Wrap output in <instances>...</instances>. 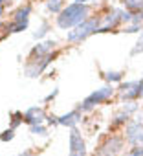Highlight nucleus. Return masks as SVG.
Instances as JSON below:
<instances>
[{
    "instance_id": "nucleus-1",
    "label": "nucleus",
    "mask_w": 143,
    "mask_h": 156,
    "mask_svg": "<svg viewBox=\"0 0 143 156\" xmlns=\"http://www.w3.org/2000/svg\"><path fill=\"white\" fill-rule=\"evenodd\" d=\"M88 13H90V8H88L86 4H77V2H75V4H70V6H66V8L59 13V17H57V26H59L61 30L77 28L81 22L86 20Z\"/></svg>"
},
{
    "instance_id": "nucleus-2",
    "label": "nucleus",
    "mask_w": 143,
    "mask_h": 156,
    "mask_svg": "<svg viewBox=\"0 0 143 156\" xmlns=\"http://www.w3.org/2000/svg\"><path fill=\"white\" fill-rule=\"evenodd\" d=\"M101 28V20L99 19H86L85 22H81L77 28H74L68 33V42H81L86 37H90L92 33H97Z\"/></svg>"
},
{
    "instance_id": "nucleus-3",
    "label": "nucleus",
    "mask_w": 143,
    "mask_h": 156,
    "mask_svg": "<svg viewBox=\"0 0 143 156\" xmlns=\"http://www.w3.org/2000/svg\"><path fill=\"white\" fill-rule=\"evenodd\" d=\"M114 96V88L112 87H103V88H99V90H96V92H92L81 105H79V110L81 112H90L92 108H96L97 105H101V103H105V101H108L110 98Z\"/></svg>"
},
{
    "instance_id": "nucleus-4",
    "label": "nucleus",
    "mask_w": 143,
    "mask_h": 156,
    "mask_svg": "<svg viewBox=\"0 0 143 156\" xmlns=\"http://www.w3.org/2000/svg\"><path fill=\"white\" fill-rule=\"evenodd\" d=\"M117 94L123 101H136V99L143 98V79L121 83L117 88Z\"/></svg>"
},
{
    "instance_id": "nucleus-5",
    "label": "nucleus",
    "mask_w": 143,
    "mask_h": 156,
    "mask_svg": "<svg viewBox=\"0 0 143 156\" xmlns=\"http://www.w3.org/2000/svg\"><path fill=\"white\" fill-rule=\"evenodd\" d=\"M125 140L132 147H143V119H132L125 127Z\"/></svg>"
},
{
    "instance_id": "nucleus-6",
    "label": "nucleus",
    "mask_w": 143,
    "mask_h": 156,
    "mask_svg": "<svg viewBox=\"0 0 143 156\" xmlns=\"http://www.w3.org/2000/svg\"><path fill=\"white\" fill-rule=\"evenodd\" d=\"M123 143H125V140L121 136H110L99 147L97 156H117L121 152V149H123Z\"/></svg>"
},
{
    "instance_id": "nucleus-7",
    "label": "nucleus",
    "mask_w": 143,
    "mask_h": 156,
    "mask_svg": "<svg viewBox=\"0 0 143 156\" xmlns=\"http://www.w3.org/2000/svg\"><path fill=\"white\" fill-rule=\"evenodd\" d=\"M70 156H86V143L77 129L70 132Z\"/></svg>"
},
{
    "instance_id": "nucleus-8",
    "label": "nucleus",
    "mask_w": 143,
    "mask_h": 156,
    "mask_svg": "<svg viewBox=\"0 0 143 156\" xmlns=\"http://www.w3.org/2000/svg\"><path fill=\"white\" fill-rule=\"evenodd\" d=\"M46 119H48V116H46V112H44L40 107H31V108H28L26 114H24V121H26L30 127H33V125H44Z\"/></svg>"
},
{
    "instance_id": "nucleus-9",
    "label": "nucleus",
    "mask_w": 143,
    "mask_h": 156,
    "mask_svg": "<svg viewBox=\"0 0 143 156\" xmlns=\"http://www.w3.org/2000/svg\"><path fill=\"white\" fill-rule=\"evenodd\" d=\"M121 13H123V9H112L108 15H105V19L101 20V28H99L97 33H103V31L114 28L116 24H119L121 22Z\"/></svg>"
},
{
    "instance_id": "nucleus-10",
    "label": "nucleus",
    "mask_w": 143,
    "mask_h": 156,
    "mask_svg": "<svg viewBox=\"0 0 143 156\" xmlns=\"http://www.w3.org/2000/svg\"><path fill=\"white\" fill-rule=\"evenodd\" d=\"M81 121V110L75 108V110H70L68 114L64 116H59V125L62 127H68V129H75V125Z\"/></svg>"
},
{
    "instance_id": "nucleus-11",
    "label": "nucleus",
    "mask_w": 143,
    "mask_h": 156,
    "mask_svg": "<svg viewBox=\"0 0 143 156\" xmlns=\"http://www.w3.org/2000/svg\"><path fill=\"white\" fill-rule=\"evenodd\" d=\"M53 46H55V42L53 41H46V42H42V44H37L35 48H33V51H31V55H33V59L37 57V59H42V57H48L50 53H51V50H53Z\"/></svg>"
},
{
    "instance_id": "nucleus-12",
    "label": "nucleus",
    "mask_w": 143,
    "mask_h": 156,
    "mask_svg": "<svg viewBox=\"0 0 143 156\" xmlns=\"http://www.w3.org/2000/svg\"><path fill=\"white\" fill-rule=\"evenodd\" d=\"M30 15H31V6H22V8H19L13 13V22H17V24H28Z\"/></svg>"
},
{
    "instance_id": "nucleus-13",
    "label": "nucleus",
    "mask_w": 143,
    "mask_h": 156,
    "mask_svg": "<svg viewBox=\"0 0 143 156\" xmlns=\"http://www.w3.org/2000/svg\"><path fill=\"white\" fill-rule=\"evenodd\" d=\"M121 4L130 13H143V0H121Z\"/></svg>"
},
{
    "instance_id": "nucleus-14",
    "label": "nucleus",
    "mask_w": 143,
    "mask_h": 156,
    "mask_svg": "<svg viewBox=\"0 0 143 156\" xmlns=\"http://www.w3.org/2000/svg\"><path fill=\"white\" fill-rule=\"evenodd\" d=\"M141 30V17L139 15H134V19L125 26V31L127 33H136V31H139Z\"/></svg>"
},
{
    "instance_id": "nucleus-15",
    "label": "nucleus",
    "mask_w": 143,
    "mask_h": 156,
    "mask_svg": "<svg viewBox=\"0 0 143 156\" xmlns=\"http://www.w3.org/2000/svg\"><path fill=\"white\" fill-rule=\"evenodd\" d=\"M46 8H48V11H51V13H61L62 9V0H48L46 2Z\"/></svg>"
},
{
    "instance_id": "nucleus-16",
    "label": "nucleus",
    "mask_w": 143,
    "mask_h": 156,
    "mask_svg": "<svg viewBox=\"0 0 143 156\" xmlns=\"http://www.w3.org/2000/svg\"><path fill=\"white\" fill-rule=\"evenodd\" d=\"M138 103L136 101H125V105H123V108H121V112H125L127 116H132L134 112H138Z\"/></svg>"
},
{
    "instance_id": "nucleus-17",
    "label": "nucleus",
    "mask_w": 143,
    "mask_h": 156,
    "mask_svg": "<svg viewBox=\"0 0 143 156\" xmlns=\"http://www.w3.org/2000/svg\"><path fill=\"white\" fill-rule=\"evenodd\" d=\"M128 118H130V116H127L125 112H119V114H116V116H114V119H112V127H119V125H125V123H128Z\"/></svg>"
},
{
    "instance_id": "nucleus-18",
    "label": "nucleus",
    "mask_w": 143,
    "mask_h": 156,
    "mask_svg": "<svg viewBox=\"0 0 143 156\" xmlns=\"http://www.w3.org/2000/svg\"><path fill=\"white\" fill-rule=\"evenodd\" d=\"M123 77V72H105V79L108 83H119Z\"/></svg>"
},
{
    "instance_id": "nucleus-19",
    "label": "nucleus",
    "mask_w": 143,
    "mask_h": 156,
    "mask_svg": "<svg viewBox=\"0 0 143 156\" xmlns=\"http://www.w3.org/2000/svg\"><path fill=\"white\" fill-rule=\"evenodd\" d=\"M26 28H28V24H17V22H11V24L6 26V31H8V33H17V31L26 30Z\"/></svg>"
},
{
    "instance_id": "nucleus-20",
    "label": "nucleus",
    "mask_w": 143,
    "mask_h": 156,
    "mask_svg": "<svg viewBox=\"0 0 143 156\" xmlns=\"http://www.w3.org/2000/svg\"><path fill=\"white\" fill-rule=\"evenodd\" d=\"M22 121H24V114L22 112H13L11 114V129H17Z\"/></svg>"
},
{
    "instance_id": "nucleus-21",
    "label": "nucleus",
    "mask_w": 143,
    "mask_h": 156,
    "mask_svg": "<svg viewBox=\"0 0 143 156\" xmlns=\"http://www.w3.org/2000/svg\"><path fill=\"white\" fill-rule=\"evenodd\" d=\"M138 53H143V31H141V35H139L138 42L134 44V48L130 50V55H138Z\"/></svg>"
},
{
    "instance_id": "nucleus-22",
    "label": "nucleus",
    "mask_w": 143,
    "mask_h": 156,
    "mask_svg": "<svg viewBox=\"0 0 143 156\" xmlns=\"http://www.w3.org/2000/svg\"><path fill=\"white\" fill-rule=\"evenodd\" d=\"M30 132L31 134H39V136H46L48 129H46V125H33V127H30Z\"/></svg>"
},
{
    "instance_id": "nucleus-23",
    "label": "nucleus",
    "mask_w": 143,
    "mask_h": 156,
    "mask_svg": "<svg viewBox=\"0 0 143 156\" xmlns=\"http://www.w3.org/2000/svg\"><path fill=\"white\" fill-rule=\"evenodd\" d=\"M15 138V129H8L0 134V141H11Z\"/></svg>"
},
{
    "instance_id": "nucleus-24",
    "label": "nucleus",
    "mask_w": 143,
    "mask_h": 156,
    "mask_svg": "<svg viewBox=\"0 0 143 156\" xmlns=\"http://www.w3.org/2000/svg\"><path fill=\"white\" fill-rule=\"evenodd\" d=\"M48 28H50V26H48V22H42V24H40V28H39V30L33 33V37H35V39H42V37L46 35Z\"/></svg>"
},
{
    "instance_id": "nucleus-25",
    "label": "nucleus",
    "mask_w": 143,
    "mask_h": 156,
    "mask_svg": "<svg viewBox=\"0 0 143 156\" xmlns=\"http://www.w3.org/2000/svg\"><path fill=\"white\" fill-rule=\"evenodd\" d=\"M128 156H143V147L141 145L139 147H132L130 152H128Z\"/></svg>"
},
{
    "instance_id": "nucleus-26",
    "label": "nucleus",
    "mask_w": 143,
    "mask_h": 156,
    "mask_svg": "<svg viewBox=\"0 0 143 156\" xmlns=\"http://www.w3.org/2000/svg\"><path fill=\"white\" fill-rule=\"evenodd\" d=\"M57 94H59V92H57V90H53V92H51L50 96H46V99H44V101H51V99H53V98H55Z\"/></svg>"
},
{
    "instance_id": "nucleus-27",
    "label": "nucleus",
    "mask_w": 143,
    "mask_h": 156,
    "mask_svg": "<svg viewBox=\"0 0 143 156\" xmlns=\"http://www.w3.org/2000/svg\"><path fill=\"white\" fill-rule=\"evenodd\" d=\"M19 156H33V154H31V152H30V151H24V152H20V154H19Z\"/></svg>"
},
{
    "instance_id": "nucleus-28",
    "label": "nucleus",
    "mask_w": 143,
    "mask_h": 156,
    "mask_svg": "<svg viewBox=\"0 0 143 156\" xmlns=\"http://www.w3.org/2000/svg\"><path fill=\"white\" fill-rule=\"evenodd\" d=\"M77 4H85V2H88V0H75Z\"/></svg>"
},
{
    "instance_id": "nucleus-29",
    "label": "nucleus",
    "mask_w": 143,
    "mask_h": 156,
    "mask_svg": "<svg viewBox=\"0 0 143 156\" xmlns=\"http://www.w3.org/2000/svg\"><path fill=\"white\" fill-rule=\"evenodd\" d=\"M2 15H4V6H2V8H0V17H2Z\"/></svg>"
},
{
    "instance_id": "nucleus-30",
    "label": "nucleus",
    "mask_w": 143,
    "mask_h": 156,
    "mask_svg": "<svg viewBox=\"0 0 143 156\" xmlns=\"http://www.w3.org/2000/svg\"><path fill=\"white\" fill-rule=\"evenodd\" d=\"M4 2H6V0H0V8H2V6H4Z\"/></svg>"
},
{
    "instance_id": "nucleus-31",
    "label": "nucleus",
    "mask_w": 143,
    "mask_h": 156,
    "mask_svg": "<svg viewBox=\"0 0 143 156\" xmlns=\"http://www.w3.org/2000/svg\"><path fill=\"white\" fill-rule=\"evenodd\" d=\"M141 19H143V13H141Z\"/></svg>"
},
{
    "instance_id": "nucleus-32",
    "label": "nucleus",
    "mask_w": 143,
    "mask_h": 156,
    "mask_svg": "<svg viewBox=\"0 0 143 156\" xmlns=\"http://www.w3.org/2000/svg\"><path fill=\"white\" fill-rule=\"evenodd\" d=\"M0 26H2V24H0Z\"/></svg>"
}]
</instances>
